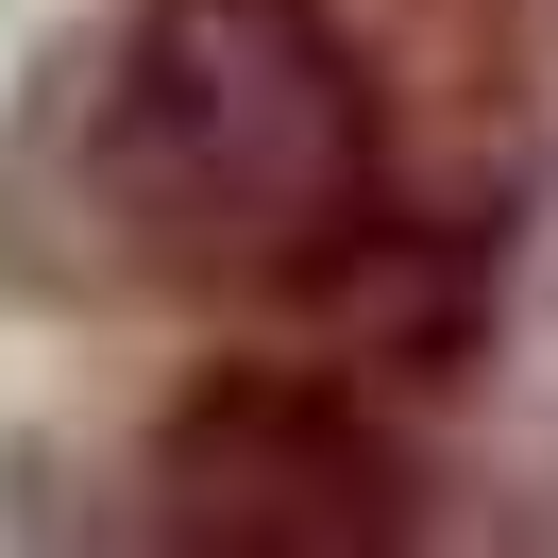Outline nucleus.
I'll use <instances>...</instances> for the list:
<instances>
[{"instance_id":"obj_1","label":"nucleus","mask_w":558,"mask_h":558,"mask_svg":"<svg viewBox=\"0 0 558 558\" xmlns=\"http://www.w3.org/2000/svg\"><path fill=\"white\" fill-rule=\"evenodd\" d=\"M102 204L186 288H322L373 254V85L322 0H136L102 69Z\"/></svg>"},{"instance_id":"obj_2","label":"nucleus","mask_w":558,"mask_h":558,"mask_svg":"<svg viewBox=\"0 0 558 558\" xmlns=\"http://www.w3.org/2000/svg\"><path fill=\"white\" fill-rule=\"evenodd\" d=\"M170 524L186 542H407V457L322 373H238L170 423Z\"/></svg>"}]
</instances>
